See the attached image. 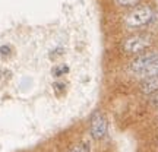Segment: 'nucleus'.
<instances>
[{"instance_id":"1","label":"nucleus","mask_w":158,"mask_h":152,"mask_svg":"<svg viewBox=\"0 0 158 152\" xmlns=\"http://www.w3.org/2000/svg\"><path fill=\"white\" fill-rule=\"evenodd\" d=\"M152 16L154 12L149 6H141V7L133 9L130 13L124 16V23L129 28H139V27H143L148 22H151Z\"/></svg>"},{"instance_id":"2","label":"nucleus","mask_w":158,"mask_h":152,"mask_svg":"<svg viewBox=\"0 0 158 152\" xmlns=\"http://www.w3.org/2000/svg\"><path fill=\"white\" fill-rule=\"evenodd\" d=\"M149 45H151V37L149 35L138 34L124 39L122 47H123V51L127 54H138V53H142L143 50H147Z\"/></svg>"},{"instance_id":"3","label":"nucleus","mask_w":158,"mask_h":152,"mask_svg":"<svg viewBox=\"0 0 158 152\" xmlns=\"http://www.w3.org/2000/svg\"><path fill=\"white\" fill-rule=\"evenodd\" d=\"M107 130H108V123H107V118L106 116L101 113V111H95L91 117V136L95 139V141H100L102 139L104 136L107 135Z\"/></svg>"},{"instance_id":"4","label":"nucleus","mask_w":158,"mask_h":152,"mask_svg":"<svg viewBox=\"0 0 158 152\" xmlns=\"http://www.w3.org/2000/svg\"><path fill=\"white\" fill-rule=\"evenodd\" d=\"M155 59H158V53H155V51H154V53H143L141 56H138L133 62L130 63V68H129L130 72L135 73L136 76L141 75Z\"/></svg>"},{"instance_id":"5","label":"nucleus","mask_w":158,"mask_h":152,"mask_svg":"<svg viewBox=\"0 0 158 152\" xmlns=\"http://www.w3.org/2000/svg\"><path fill=\"white\" fill-rule=\"evenodd\" d=\"M141 91L147 95H151L154 92L158 91V76H154V78H148L143 79V82L141 85Z\"/></svg>"},{"instance_id":"6","label":"nucleus","mask_w":158,"mask_h":152,"mask_svg":"<svg viewBox=\"0 0 158 152\" xmlns=\"http://www.w3.org/2000/svg\"><path fill=\"white\" fill-rule=\"evenodd\" d=\"M139 78L142 79H148V78H154V76H158V59H155L149 66H148L141 75H138Z\"/></svg>"},{"instance_id":"7","label":"nucleus","mask_w":158,"mask_h":152,"mask_svg":"<svg viewBox=\"0 0 158 152\" xmlns=\"http://www.w3.org/2000/svg\"><path fill=\"white\" fill-rule=\"evenodd\" d=\"M70 152H89V145H88V142H81L79 145L72 148Z\"/></svg>"},{"instance_id":"8","label":"nucleus","mask_w":158,"mask_h":152,"mask_svg":"<svg viewBox=\"0 0 158 152\" xmlns=\"http://www.w3.org/2000/svg\"><path fill=\"white\" fill-rule=\"evenodd\" d=\"M114 2L122 7H130V6H136L141 0H114Z\"/></svg>"},{"instance_id":"9","label":"nucleus","mask_w":158,"mask_h":152,"mask_svg":"<svg viewBox=\"0 0 158 152\" xmlns=\"http://www.w3.org/2000/svg\"><path fill=\"white\" fill-rule=\"evenodd\" d=\"M149 102L152 104L154 107H158V91L149 95Z\"/></svg>"}]
</instances>
